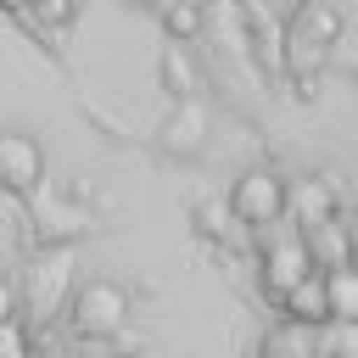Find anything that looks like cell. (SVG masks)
Masks as SVG:
<instances>
[{
  "instance_id": "cell-1",
  "label": "cell",
  "mask_w": 358,
  "mask_h": 358,
  "mask_svg": "<svg viewBox=\"0 0 358 358\" xmlns=\"http://www.w3.org/2000/svg\"><path fill=\"white\" fill-rule=\"evenodd\" d=\"M336 39H341V11H336V6L308 0V6L291 17V28H285V73H291L296 95H313V78L324 73Z\"/></svg>"
},
{
  "instance_id": "cell-2",
  "label": "cell",
  "mask_w": 358,
  "mask_h": 358,
  "mask_svg": "<svg viewBox=\"0 0 358 358\" xmlns=\"http://www.w3.org/2000/svg\"><path fill=\"white\" fill-rule=\"evenodd\" d=\"M67 313H73L67 324H73V336H78V341L117 336V330H123V319H129V291H123L117 280H90V285H78V291H73Z\"/></svg>"
},
{
  "instance_id": "cell-3",
  "label": "cell",
  "mask_w": 358,
  "mask_h": 358,
  "mask_svg": "<svg viewBox=\"0 0 358 358\" xmlns=\"http://www.w3.org/2000/svg\"><path fill=\"white\" fill-rule=\"evenodd\" d=\"M285 196H291V185H285L274 168H252V173H241L235 190H229V218L246 224V229H268V224L285 218Z\"/></svg>"
},
{
  "instance_id": "cell-4",
  "label": "cell",
  "mask_w": 358,
  "mask_h": 358,
  "mask_svg": "<svg viewBox=\"0 0 358 358\" xmlns=\"http://www.w3.org/2000/svg\"><path fill=\"white\" fill-rule=\"evenodd\" d=\"M308 268H313V263H308L302 229H280V224H268V229H263V257H257V280H263V291L280 302Z\"/></svg>"
},
{
  "instance_id": "cell-5",
  "label": "cell",
  "mask_w": 358,
  "mask_h": 358,
  "mask_svg": "<svg viewBox=\"0 0 358 358\" xmlns=\"http://www.w3.org/2000/svg\"><path fill=\"white\" fill-rule=\"evenodd\" d=\"M45 185V151L34 134L22 129H0V190L11 196H34Z\"/></svg>"
},
{
  "instance_id": "cell-6",
  "label": "cell",
  "mask_w": 358,
  "mask_h": 358,
  "mask_svg": "<svg viewBox=\"0 0 358 358\" xmlns=\"http://www.w3.org/2000/svg\"><path fill=\"white\" fill-rule=\"evenodd\" d=\"M67 285H73L67 263H62V257H50V263L28 268V280L17 285V302H22V313H34V319H50V313H62V296H67Z\"/></svg>"
},
{
  "instance_id": "cell-7",
  "label": "cell",
  "mask_w": 358,
  "mask_h": 358,
  "mask_svg": "<svg viewBox=\"0 0 358 358\" xmlns=\"http://www.w3.org/2000/svg\"><path fill=\"white\" fill-rule=\"evenodd\" d=\"M302 246H308V263H313L319 274H324V268H341V263L358 257V235H352L341 218H324V224L302 229Z\"/></svg>"
},
{
  "instance_id": "cell-8",
  "label": "cell",
  "mask_w": 358,
  "mask_h": 358,
  "mask_svg": "<svg viewBox=\"0 0 358 358\" xmlns=\"http://www.w3.org/2000/svg\"><path fill=\"white\" fill-rule=\"evenodd\" d=\"M280 319H296V324H313V330L330 319V308H324V274H319V268H308V274L280 296Z\"/></svg>"
},
{
  "instance_id": "cell-9",
  "label": "cell",
  "mask_w": 358,
  "mask_h": 358,
  "mask_svg": "<svg viewBox=\"0 0 358 358\" xmlns=\"http://www.w3.org/2000/svg\"><path fill=\"white\" fill-rule=\"evenodd\" d=\"M285 213H296V229H313V224L336 218V190H330V179H302V185L285 196Z\"/></svg>"
},
{
  "instance_id": "cell-10",
  "label": "cell",
  "mask_w": 358,
  "mask_h": 358,
  "mask_svg": "<svg viewBox=\"0 0 358 358\" xmlns=\"http://www.w3.org/2000/svg\"><path fill=\"white\" fill-rule=\"evenodd\" d=\"M263 358H319L313 352V324H296V319H280L263 341H257Z\"/></svg>"
},
{
  "instance_id": "cell-11",
  "label": "cell",
  "mask_w": 358,
  "mask_h": 358,
  "mask_svg": "<svg viewBox=\"0 0 358 358\" xmlns=\"http://www.w3.org/2000/svg\"><path fill=\"white\" fill-rule=\"evenodd\" d=\"M324 308L330 319H358V257L341 268H324Z\"/></svg>"
},
{
  "instance_id": "cell-12",
  "label": "cell",
  "mask_w": 358,
  "mask_h": 358,
  "mask_svg": "<svg viewBox=\"0 0 358 358\" xmlns=\"http://www.w3.org/2000/svg\"><path fill=\"white\" fill-rule=\"evenodd\" d=\"M313 352L319 358H358V319H324L313 330Z\"/></svg>"
},
{
  "instance_id": "cell-13",
  "label": "cell",
  "mask_w": 358,
  "mask_h": 358,
  "mask_svg": "<svg viewBox=\"0 0 358 358\" xmlns=\"http://www.w3.org/2000/svg\"><path fill=\"white\" fill-rule=\"evenodd\" d=\"M201 129H207V123H201V112H196V106H185V112H173V117L162 123V145H168V151H179V157H196V151H201Z\"/></svg>"
},
{
  "instance_id": "cell-14",
  "label": "cell",
  "mask_w": 358,
  "mask_h": 358,
  "mask_svg": "<svg viewBox=\"0 0 358 358\" xmlns=\"http://www.w3.org/2000/svg\"><path fill=\"white\" fill-rule=\"evenodd\" d=\"M162 22L173 39H196L201 34V6H185V0H162Z\"/></svg>"
},
{
  "instance_id": "cell-15",
  "label": "cell",
  "mask_w": 358,
  "mask_h": 358,
  "mask_svg": "<svg viewBox=\"0 0 358 358\" xmlns=\"http://www.w3.org/2000/svg\"><path fill=\"white\" fill-rule=\"evenodd\" d=\"M162 78H168V90H173L179 101L196 90V73H190V62H185L179 50H168V56H162Z\"/></svg>"
},
{
  "instance_id": "cell-16",
  "label": "cell",
  "mask_w": 358,
  "mask_h": 358,
  "mask_svg": "<svg viewBox=\"0 0 358 358\" xmlns=\"http://www.w3.org/2000/svg\"><path fill=\"white\" fill-rule=\"evenodd\" d=\"M22 352H34V341H28L22 319H6L0 324V358H22Z\"/></svg>"
},
{
  "instance_id": "cell-17",
  "label": "cell",
  "mask_w": 358,
  "mask_h": 358,
  "mask_svg": "<svg viewBox=\"0 0 358 358\" xmlns=\"http://www.w3.org/2000/svg\"><path fill=\"white\" fill-rule=\"evenodd\" d=\"M6 319H22V302H17V280L0 274V324H6Z\"/></svg>"
},
{
  "instance_id": "cell-18",
  "label": "cell",
  "mask_w": 358,
  "mask_h": 358,
  "mask_svg": "<svg viewBox=\"0 0 358 358\" xmlns=\"http://www.w3.org/2000/svg\"><path fill=\"white\" fill-rule=\"evenodd\" d=\"M196 218H201V229H207V235H224V229H229V207H224V213H218V207H201Z\"/></svg>"
},
{
  "instance_id": "cell-19",
  "label": "cell",
  "mask_w": 358,
  "mask_h": 358,
  "mask_svg": "<svg viewBox=\"0 0 358 358\" xmlns=\"http://www.w3.org/2000/svg\"><path fill=\"white\" fill-rule=\"evenodd\" d=\"M39 6V17H50V22H67L73 17V0H34Z\"/></svg>"
},
{
  "instance_id": "cell-20",
  "label": "cell",
  "mask_w": 358,
  "mask_h": 358,
  "mask_svg": "<svg viewBox=\"0 0 358 358\" xmlns=\"http://www.w3.org/2000/svg\"><path fill=\"white\" fill-rule=\"evenodd\" d=\"M302 6H308V0H268V17H274V22H291Z\"/></svg>"
},
{
  "instance_id": "cell-21",
  "label": "cell",
  "mask_w": 358,
  "mask_h": 358,
  "mask_svg": "<svg viewBox=\"0 0 358 358\" xmlns=\"http://www.w3.org/2000/svg\"><path fill=\"white\" fill-rule=\"evenodd\" d=\"M246 358H263V352H257V347H252V352H246Z\"/></svg>"
},
{
  "instance_id": "cell-22",
  "label": "cell",
  "mask_w": 358,
  "mask_h": 358,
  "mask_svg": "<svg viewBox=\"0 0 358 358\" xmlns=\"http://www.w3.org/2000/svg\"><path fill=\"white\" fill-rule=\"evenodd\" d=\"M185 6H207V0H185Z\"/></svg>"
},
{
  "instance_id": "cell-23",
  "label": "cell",
  "mask_w": 358,
  "mask_h": 358,
  "mask_svg": "<svg viewBox=\"0 0 358 358\" xmlns=\"http://www.w3.org/2000/svg\"><path fill=\"white\" fill-rule=\"evenodd\" d=\"M22 358H39V352H22Z\"/></svg>"
}]
</instances>
